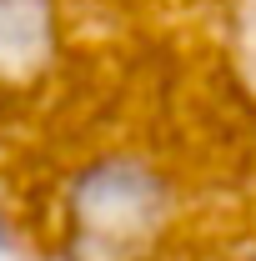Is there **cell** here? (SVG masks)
Masks as SVG:
<instances>
[{
	"instance_id": "7a4b0ae2",
	"label": "cell",
	"mask_w": 256,
	"mask_h": 261,
	"mask_svg": "<svg viewBox=\"0 0 256 261\" xmlns=\"http://www.w3.org/2000/svg\"><path fill=\"white\" fill-rule=\"evenodd\" d=\"M56 45L50 0H0V81H25Z\"/></svg>"
},
{
	"instance_id": "6da1fadb",
	"label": "cell",
	"mask_w": 256,
	"mask_h": 261,
	"mask_svg": "<svg viewBox=\"0 0 256 261\" xmlns=\"http://www.w3.org/2000/svg\"><path fill=\"white\" fill-rule=\"evenodd\" d=\"M161 216V186L141 166H96L91 176L75 181L70 196V221H75V246L91 261H121L131 256Z\"/></svg>"
},
{
	"instance_id": "3957f363",
	"label": "cell",
	"mask_w": 256,
	"mask_h": 261,
	"mask_svg": "<svg viewBox=\"0 0 256 261\" xmlns=\"http://www.w3.org/2000/svg\"><path fill=\"white\" fill-rule=\"evenodd\" d=\"M236 50L256 86V0H236Z\"/></svg>"
}]
</instances>
